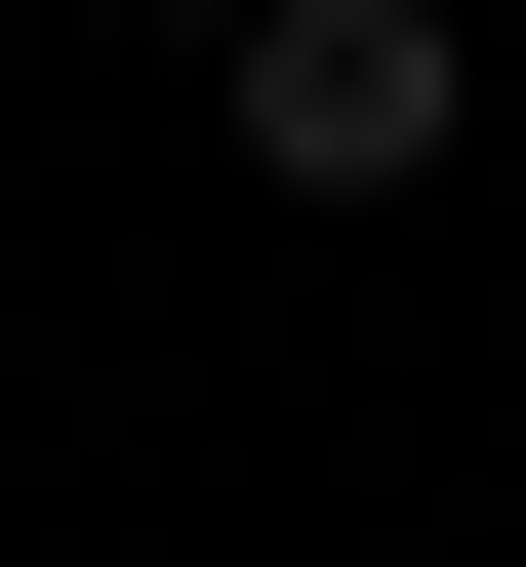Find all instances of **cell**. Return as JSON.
Here are the masks:
<instances>
[{
	"instance_id": "obj_1",
	"label": "cell",
	"mask_w": 526,
	"mask_h": 567,
	"mask_svg": "<svg viewBox=\"0 0 526 567\" xmlns=\"http://www.w3.org/2000/svg\"><path fill=\"white\" fill-rule=\"evenodd\" d=\"M203 82H244V203H445L486 163V41L445 0H244Z\"/></svg>"
},
{
	"instance_id": "obj_2",
	"label": "cell",
	"mask_w": 526,
	"mask_h": 567,
	"mask_svg": "<svg viewBox=\"0 0 526 567\" xmlns=\"http://www.w3.org/2000/svg\"><path fill=\"white\" fill-rule=\"evenodd\" d=\"M163 41H244V0H163Z\"/></svg>"
}]
</instances>
